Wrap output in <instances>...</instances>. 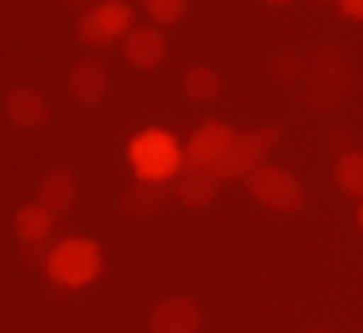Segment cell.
Instances as JSON below:
<instances>
[{"mask_svg": "<svg viewBox=\"0 0 363 333\" xmlns=\"http://www.w3.org/2000/svg\"><path fill=\"white\" fill-rule=\"evenodd\" d=\"M199 304L194 300H182V295H169V300H161L157 308H152V317H148V325L152 333H199Z\"/></svg>", "mask_w": 363, "mask_h": 333, "instance_id": "7", "label": "cell"}, {"mask_svg": "<svg viewBox=\"0 0 363 333\" xmlns=\"http://www.w3.org/2000/svg\"><path fill=\"white\" fill-rule=\"evenodd\" d=\"M64 4H68V9H81V13H89L93 9V0H64Z\"/></svg>", "mask_w": 363, "mask_h": 333, "instance_id": "19", "label": "cell"}, {"mask_svg": "<svg viewBox=\"0 0 363 333\" xmlns=\"http://www.w3.org/2000/svg\"><path fill=\"white\" fill-rule=\"evenodd\" d=\"M245 186H250V194H254L262 207H271V211H300V207H304V186L296 181V173L271 165V161L262 169H254V173L245 177Z\"/></svg>", "mask_w": 363, "mask_h": 333, "instance_id": "4", "label": "cell"}, {"mask_svg": "<svg viewBox=\"0 0 363 333\" xmlns=\"http://www.w3.org/2000/svg\"><path fill=\"white\" fill-rule=\"evenodd\" d=\"M334 181H338V190H342V194H351V198H363V152L347 148V152L338 157Z\"/></svg>", "mask_w": 363, "mask_h": 333, "instance_id": "15", "label": "cell"}, {"mask_svg": "<svg viewBox=\"0 0 363 333\" xmlns=\"http://www.w3.org/2000/svg\"><path fill=\"white\" fill-rule=\"evenodd\" d=\"M220 190V177L216 169H194V165H182V173L174 177V194H178L186 207H207Z\"/></svg>", "mask_w": 363, "mask_h": 333, "instance_id": "9", "label": "cell"}, {"mask_svg": "<svg viewBox=\"0 0 363 333\" xmlns=\"http://www.w3.org/2000/svg\"><path fill=\"white\" fill-rule=\"evenodd\" d=\"M4 110H9L13 127H43V123H47V114H51L47 97H43L38 89H30V84L13 89V93L4 97Z\"/></svg>", "mask_w": 363, "mask_h": 333, "instance_id": "10", "label": "cell"}, {"mask_svg": "<svg viewBox=\"0 0 363 333\" xmlns=\"http://www.w3.org/2000/svg\"><path fill=\"white\" fill-rule=\"evenodd\" d=\"M279 127H254V131H245V135H237V144L228 148V157L216 165V177L220 181H233V177H250L254 169L267 165V157H271V148L279 144Z\"/></svg>", "mask_w": 363, "mask_h": 333, "instance_id": "3", "label": "cell"}, {"mask_svg": "<svg viewBox=\"0 0 363 333\" xmlns=\"http://www.w3.org/2000/svg\"><path fill=\"white\" fill-rule=\"evenodd\" d=\"M186 13V0H148V17L157 26H169V21H182Z\"/></svg>", "mask_w": 363, "mask_h": 333, "instance_id": "17", "label": "cell"}, {"mask_svg": "<svg viewBox=\"0 0 363 333\" xmlns=\"http://www.w3.org/2000/svg\"><path fill=\"white\" fill-rule=\"evenodd\" d=\"M127 157H131V169L140 181H174L186 165V148H178V140L169 131H157V127L140 131L131 140Z\"/></svg>", "mask_w": 363, "mask_h": 333, "instance_id": "1", "label": "cell"}, {"mask_svg": "<svg viewBox=\"0 0 363 333\" xmlns=\"http://www.w3.org/2000/svg\"><path fill=\"white\" fill-rule=\"evenodd\" d=\"M13 228H17V237H21L26 245H43V241L51 237V228H55V215H51L43 203H30V207L17 211Z\"/></svg>", "mask_w": 363, "mask_h": 333, "instance_id": "14", "label": "cell"}, {"mask_svg": "<svg viewBox=\"0 0 363 333\" xmlns=\"http://www.w3.org/2000/svg\"><path fill=\"white\" fill-rule=\"evenodd\" d=\"M68 93H72L81 106H97V101L106 97V68H101L97 60L72 64V72H68Z\"/></svg>", "mask_w": 363, "mask_h": 333, "instance_id": "13", "label": "cell"}, {"mask_svg": "<svg viewBox=\"0 0 363 333\" xmlns=\"http://www.w3.org/2000/svg\"><path fill=\"white\" fill-rule=\"evenodd\" d=\"M135 26H131V9L123 4V0H101V4H93L89 13H81V21H77V34H81V43H89V47H106V43H114L118 34L127 38Z\"/></svg>", "mask_w": 363, "mask_h": 333, "instance_id": "5", "label": "cell"}, {"mask_svg": "<svg viewBox=\"0 0 363 333\" xmlns=\"http://www.w3.org/2000/svg\"><path fill=\"white\" fill-rule=\"evenodd\" d=\"M101 274V249L97 241L85 237H68L55 249L47 253V278L60 287H89L93 278Z\"/></svg>", "mask_w": 363, "mask_h": 333, "instance_id": "2", "label": "cell"}, {"mask_svg": "<svg viewBox=\"0 0 363 333\" xmlns=\"http://www.w3.org/2000/svg\"><path fill=\"white\" fill-rule=\"evenodd\" d=\"M123 55H127L131 68H157L165 60V34L157 26H135L123 38Z\"/></svg>", "mask_w": 363, "mask_h": 333, "instance_id": "8", "label": "cell"}, {"mask_svg": "<svg viewBox=\"0 0 363 333\" xmlns=\"http://www.w3.org/2000/svg\"><path fill=\"white\" fill-rule=\"evenodd\" d=\"M237 135H241V131H233L228 123H203V127L186 140V165L216 169L228 157V148L237 144Z\"/></svg>", "mask_w": 363, "mask_h": 333, "instance_id": "6", "label": "cell"}, {"mask_svg": "<svg viewBox=\"0 0 363 333\" xmlns=\"http://www.w3.org/2000/svg\"><path fill=\"white\" fill-rule=\"evenodd\" d=\"M182 84H186V97H190V101H211V97H220V72H216V68H190Z\"/></svg>", "mask_w": 363, "mask_h": 333, "instance_id": "16", "label": "cell"}, {"mask_svg": "<svg viewBox=\"0 0 363 333\" xmlns=\"http://www.w3.org/2000/svg\"><path fill=\"white\" fill-rule=\"evenodd\" d=\"M267 4H291V0H267Z\"/></svg>", "mask_w": 363, "mask_h": 333, "instance_id": "20", "label": "cell"}, {"mask_svg": "<svg viewBox=\"0 0 363 333\" xmlns=\"http://www.w3.org/2000/svg\"><path fill=\"white\" fill-rule=\"evenodd\" d=\"M338 9H342V17H351V21H363V0H338Z\"/></svg>", "mask_w": 363, "mask_h": 333, "instance_id": "18", "label": "cell"}, {"mask_svg": "<svg viewBox=\"0 0 363 333\" xmlns=\"http://www.w3.org/2000/svg\"><path fill=\"white\" fill-rule=\"evenodd\" d=\"M38 203H43L51 215H64V211L77 203V173H72V169H51V173L38 181Z\"/></svg>", "mask_w": 363, "mask_h": 333, "instance_id": "12", "label": "cell"}, {"mask_svg": "<svg viewBox=\"0 0 363 333\" xmlns=\"http://www.w3.org/2000/svg\"><path fill=\"white\" fill-rule=\"evenodd\" d=\"M169 194H174V190H169L165 181H140V177H135V181L123 190L118 207H123L127 215H157V211L169 203Z\"/></svg>", "mask_w": 363, "mask_h": 333, "instance_id": "11", "label": "cell"}, {"mask_svg": "<svg viewBox=\"0 0 363 333\" xmlns=\"http://www.w3.org/2000/svg\"><path fill=\"white\" fill-rule=\"evenodd\" d=\"M359 224H363V207H359Z\"/></svg>", "mask_w": 363, "mask_h": 333, "instance_id": "21", "label": "cell"}, {"mask_svg": "<svg viewBox=\"0 0 363 333\" xmlns=\"http://www.w3.org/2000/svg\"><path fill=\"white\" fill-rule=\"evenodd\" d=\"M313 333H321V329H313Z\"/></svg>", "mask_w": 363, "mask_h": 333, "instance_id": "22", "label": "cell"}]
</instances>
